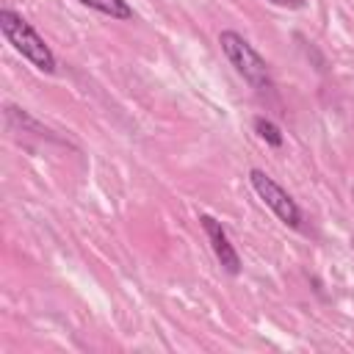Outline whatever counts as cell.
Returning a JSON list of instances; mask_svg holds the SVG:
<instances>
[{"label":"cell","mask_w":354,"mask_h":354,"mask_svg":"<svg viewBox=\"0 0 354 354\" xmlns=\"http://www.w3.org/2000/svg\"><path fill=\"white\" fill-rule=\"evenodd\" d=\"M0 30L8 39V44L22 58H28L39 72H47V75L55 72V55H53L50 44L36 33V28L22 14H17L11 8H0Z\"/></svg>","instance_id":"obj_1"},{"label":"cell","mask_w":354,"mask_h":354,"mask_svg":"<svg viewBox=\"0 0 354 354\" xmlns=\"http://www.w3.org/2000/svg\"><path fill=\"white\" fill-rule=\"evenodd\" d=\"M218 44L224 50V55L230 58V64L235 66V72L252 86V88H268L271 86V72L266 58L235 30H221L218 33Z\"/></svg>","instance_id":"obj_2"},{"label":"cell","mask_w":354,"mask_h":354,"mask_svg":"<svg viewBox=\"0 0 354 354\" xmlns=\"http://www.w3.org/2000/svg\"><path fill=\"white\" fill-rule=\"evenodd\" d=\"M249 183H252L254 194L266 202V207H271V213H274L282 224H288V227H299V224H301V210H299L296 199H293L274 177H268L263 169H252V171H249Z\"/></svg>","instance_id":"obj_3"},{"label":"cell","mask_w":354,"mask_h":354,"mask_svg":"<svg viewBox=\"0 0 354 354\" xmlns=\"http://www.w3.org/2000/svg\"><path fill=\"white\" fill-rule=\"evenodd\" d=\"M199 224H202V230H205V235H207V241H210V249H213L216 260L221 263V268H224L227 274H232V277L241 274V257H238L235 246L230 243V238H227L221 221H216L213 216H199Z\"/></svg>","instance_id":"obj_4"},{"label":"cell","mask_w":354,"mask_h":354,"mask_svg":"<svg viewBox=\"0 0 354 354\" xmlns=\"http://www.w3.org/2000/svg\"><path fill=\"white\" fill-rule=\"evenodd\" d=\"M77 3H83V6H88L94 11H100V14H105L111 19H133V8H130L127 0H77Z\"/></svg>","instance_id":"obj_5"},{"label":"cell","mask_w":354,"mask_h":354,"mask_svg":"<svg viewBox=\"0 0 354 354\" xmlns=\"http://www.w3.org/2000/svg\"><path fill=\"white\" fill-rule=\"evenodd\" d=\"M254 133H257L266 144H271V147H282V141H285V138H282V130H279L271 119H266V116H257V119H254Z\"/></svg>","instance_id":"obj_6"},{"label":"cell","mask_w":354,"mask_h":354,"mask_svg":"<svg viewBox=\"0 0 354 354\" xmlns=\"http://www.w3.org/2000/svg\"><path fill=\"white\" fill-rule=\"evenodd\" d=\"M268 3H274V6H285V8H301V6H304V0H268Z\"/></svg>","instance_id":"obj_7"}]
</instances>
